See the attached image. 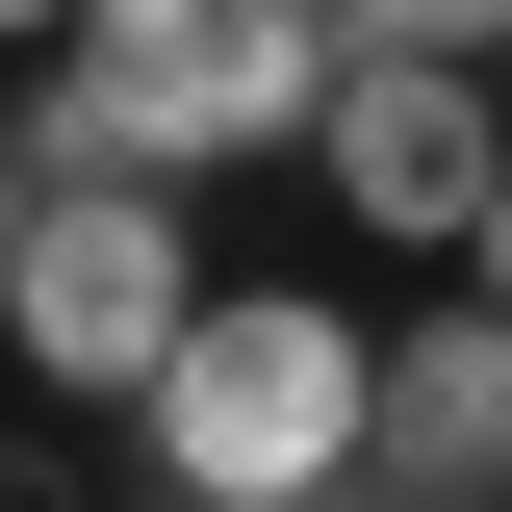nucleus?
I'll return each instance as SVG.
<instances>
[{
  "label": "nucleus",
  "mask_w": 512,
  "mask_h": 512,
  "mask_svg": "<svg viewBox=\"0 0 512 512\" xmlns=\"http://www.w3.org/2000/svg\"><path fill=\"white\" fill-rule=\"evenodd\" d=\"M333 103V0H77L26 52V154L52 180H231V154H308Z\"/></svg>",
  "instance_id": "nucleus-1"
},
{
  "label": "nucleus",
  "mask_w": 512,
  "mask_h": 512,
  "mask_svg": "<svg viewBox=\"0 0 512 512\" xmlns=\"http://www.w3.org/2000/svg\"><path fill=\"white\" fill-rule=\"evenodd\" d=\"M52 26H77V0H0V52H52Z\"/></svg>",
  "instance_id": "nucleus-9"
},
{
  "label": "nucleus",
  "mask_w": 512,
  "mask_h": 512,
  "mask_svg": "<svg viewBox=\"0 0 512 512\" xmlns=\"http://www.w3.org/2000/svg\"><path fill=\"white\" fill-rule=\"evenodd\" d=\"M461 282H487V308H512V180H487V231H461Z\"/></svg>",
  "instance_id": "nucleus-7"
},
{
  "label": "nucleus",
  "mask_w": 512,
  "mask_h": 512,
  "mask_svg": "<svg viewBox=\"0 0 512 512\" xmlns=\"http://www.w3.org/2000/svg\"><path fill=\"white\" fill-rule=\"evenodd\" d=\"M333 26H410V52H512V0H333Z\"/></svg>",
  "instance_id": "nucleus-6"
},
{
  "label": "nucleus",
  "mask_w": 512,
  "mask_h": 512,
  "mask_svg": "<svg viewBox=\"0 0 512 512\" xmlns=\"http://www.w3.org/2000/svg\"><path fill=\"white\" fill-rule=\"evenodd\" d=\"M180 308H205V180H26V256H0V359L26 384H77V410H128V384L180 359Z\"/></svg>",
  "instance_id": "nucleus-3"
},
{
  "label": "nucleus",
  "mask_w": 512,
  "mask_h": 512,
  "mask_svg": "<svg viewBox=\"0 0 512 512\" xmlns=\"http://www.w3.org/2000/svg\"><path fill=\"white\" fill-rule=\"evenodd\" d=\"M308 180L359 205L384 256H461V231H487V180H512V128H487V52H410V26H333Z\"/></svg>",
  "instance_id": "nucleus-4"
},
{
  "label": "nucleus",
  "mask_w": 512,
  "mask_h": 512,
  "mask_svg": "<svg viewBox=\"0 0 512 512\" xmlns=\"http://www.w3.org/2000/svg\"><path fill=\"white\" fill-rule=\"evenodd\" d=\"M26 180H52V154H26V128H0V256H26Z\"/></svg>",
  "instance_id": "nucleus-8"
},
{
  "label": "nucleus",
  "mask_w": 512,
  "mask_h": 512,
  "mask_svg": "<svg viewBox=\"0 0 512 512\" xmlns=\"http://www.w3.org/2000/svg\"><path fill=\"white\" fill-rule=\"evenodd\" d=\"M359 487L384 512H512V308L461 282V308H384L359 359Z\"/></svg>",
  "instance_id": "nucleus-5"
},
{
  "label": "nucleus",
  "mask_w": 512,
  "mask_h": 512,
  "mask_svg": "<svg viewBox=\"0 0 512 512\" xmlns=\"http://www.w3.org/2000/svg\"><path fill=\"white\" fill-rule=\"evenodd\" d=\"M359 359L384 333L333 308V282H205L180 359L128 384L103 436H128V487H180V512H333L359 487Z\"/></svg>",
  "instance_id": "nucleus-2"
}]
</instances>
